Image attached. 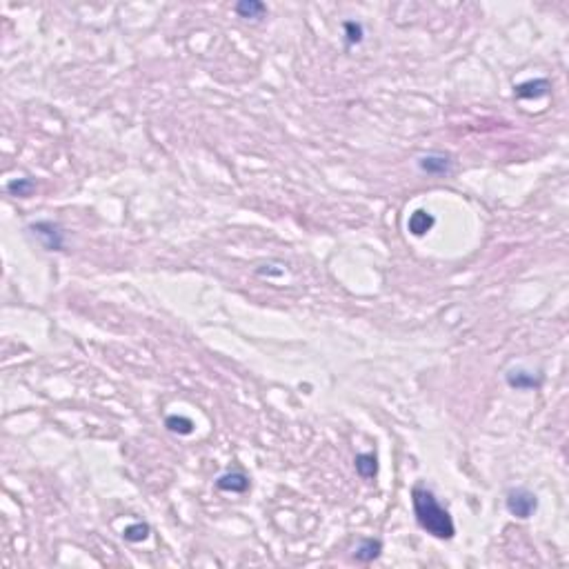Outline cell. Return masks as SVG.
<instances>
[{"label":"cell","instance_id":"obj_1","mask_svg":"<svg viewBox=\"0 0 569 569\" xmlns=\"http://www.w3.org/2000/svg\"><path fill=\"white\" fill-rule=\"evenodd\" d=\"M412 505L414 516L419 520L421 529L438 540H451L456 536V525L447 509H445L432 489L427 487H414L412 489Z\"/></svg>","mask_w":569,"mask_h":569},{"label":"cell","instance_id":"obj_2","mask_svg":"<svg viewBox=\"0 0 569 569\" xmlns=\"http://www.w3.org/2000/svg\"><path fill=\"white\" fill-rule=\"evenodd\" d=\"M505 507L511 516L516 518H529L534 516V511L538 509V498L532 489L527 487H514L507 491V498H505Z\"/></svg>","mask_w":569,"mask_h":569},{"label":"cell","instance_id":"obj_3","mask_svg":"<svg viewBox=\"0 0 569 569\" xmlns=\"http://www.w3.org/2000/svg\"><path fill=\"white\" fill-rule=\"evenodd\" d=\"M30 232L36 236L47 252H63L65 249V232L54 221H36L30 225Z\"/></svg>","mask_w":569,"mask_h":569},{"label":"cell","instance_id":"obj_4","mask_svg":"<svg viewBox=\"0 0 569 569\" xmlns=\"http://www.w3.org/2000/svg\"><path fill=\"white\" fill-rule=\"evenodd\" d=\"M419 169L427 176H447L451 172V158L440 151H429L419 158Z\"/></svg>","mask_w":569,"mask_h":569},{"label":"cell","instance_id":"obj_5","mask_svg":"<svg viewBox=\"0 0 569 569\" xmlns=\"http://www.w3.org/2000/svg\"><path fill=\"white\" fill-rule=\"evenodd\" d=\"M505 381L511 390L529 392V390H538V387L543 385V376L529 372V369H511V372H507Z\"/></svg>","mask_w":569,"mask_h":569},{"label":"cell","instance_id":"obj_6","mask_svg":"<svg viewBox=\"0 0 569 569\" xmlns=\"http://www.w3.org/2000/svg\"><path fill=\"white\" fill-rule=\"evenodd\" d=\"M216 487L221 491H230V494H243L249 489V476L243 471H227L216 478Z\"/></svg>","mask_w":569,"mask_h":569},{"label":"cell","instance_id":"obj_7","mask_svg":"<svg viewBox=\"0 0 569 569\" xmlns=\"http://www.w3.org/2000/svg\"><path fill=\"white\" fill-rule=\"evenodd\" d=\"M549 89H552V82L547 78H536V80H527V82H520L514 87V93L518 100H532V98H540V96H547Z\"/></svg>","mask_w":569,"mask_h":569},{"label":"cell","instance_id":"obj_8","mask_svg":"<svg viewBox=\"0 0 569 569\" xmlns=\"http://www.w3.org/2000/svg\"><path fill=\"white\" fill-rule=\"evenodd\" d=\"M381 554H383L381 538H360L354 549V558L358 563H374Z\"/></svg>","mask_w":569,"mask_h":569},{"label":"cell","instance_id":"obj_9","mask_svg":"<svg viewBox=\"0 0 569 569\" xmlns=\"http://www.w3.org/2000/svg\"><path fill=\"white\" fill-rule=\"evenodd\" d=\"M354 467H356L360 478L372 480V478H376V473H378V456L374 451L358 454V456L354 458Z\"/></svg>","mask_w":569,"mask_h":569},{"label":"cell","instance_id":"obj_10","mask_svg":"<svg viewBox=\"0 0 569 569\" xmlns=\"http://www.w3.org/2000/svg\"><path fill=\"white\" fill-rule=\"evenodd\" d=\"M436 225V218L425 212V210H419L410 216V223H407V230H410L414 236H425L427 232H432V227Z\"/></svg>","mask_w":569,"mask_h":569},{"label":"cell","instance_id":"obj_11","mask_svg":"<svg viewBox=\"0 0 569 569\" xmlns=\"http://www.w3.org/2000/svg\"><path fill=\"white\" fill-rule=\"evenodd\" d=\"M7 189V194H12V196H18V198H27V196H32V192L36 189V183L30 178V176H25V178H12L9 183L5 185Z\"/></svg>","mask_w":569,"mask_h":569},{"label":"cell","instance_id":"obj_12","mask_svg":"<svg viewBox=\"0 0 569 569\" xmlns=\"http://www.w3.org/2000/svg\"><path fill=\"white\" fill-rule=\"evenodd\" d=\"M165 427L172 434H178V436H189L194 432V421L187 419V416H178V414H172L165 419Z\"/></svg>","mask_w":569,"mask_h":569},{"label":"cell","instance_id":"obj_13","mask_svg":"<svg viewBox=\"0 0 569 569\" xmlns=\"http://www.w3.org/2000/svg\"><path fill=\"white\" fill-rule=\"evenodd\" d=\"M236 14L241 18H260L265 12H267V7L260 0H241V3H236Z\"/></svg>","mask_w":569,"mask_h":569},{"label":"cell","instance_id":"obj_14","mask_svg":"<svg viewBox=\"0 0 569 569\" xmlns=\"http://www.w3.org/2000/svg\"><path fill=\"white\" fill-rule=\"evenodd\" d=\"M149 536V525L147 523H134L122 529V538L129 540V543H142Z\"/></svg>","mask_w":569,"mask_h":569},{"label":"cell","instance_id":"obj_15","mask_svg":"<svg viewBox=\"0 0 569 569\" xmlns=\"http://www.w3.org/2000/svg\"><path fill=\"white\" fill-rule=\"evenodd\" d=\"M343 30H345V41H347V47L358 45L360 41H363V36H365L363 25L356 23V21H345V23H343Z\"/></svg>","mask_w":569,"mask_h":569}]
</instances>
